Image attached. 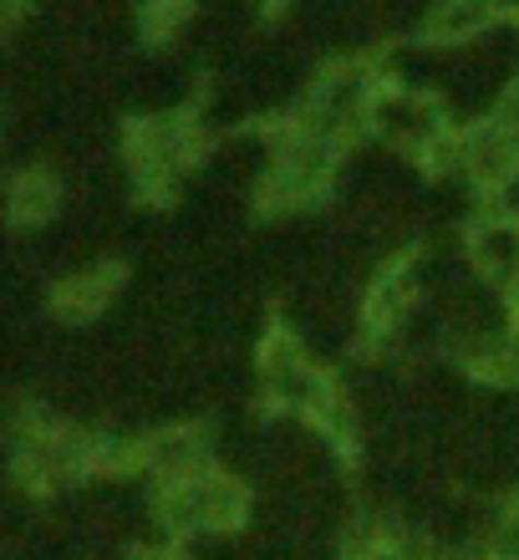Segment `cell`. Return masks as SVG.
Instances as JSON below:
<instances>
[{
    "label": "cell",
    "instance_id": "cell-9",
    "mask_svg": "<svg viewBox=\"0 0 519 560\" xmlns=\"http://www.w3.org/2000/svg\"><path fill=\"white\" fill-rule=\"evenodd\" d=\"M356 560H398V556H387V550H362Z\"/></svg>",
    "mask_w": 519,
    "mask_h": 560
},
{
    "label": "cell",
    "instance_id": "cell-3",
    "mask_svg": "<svg viewBox=\"0 0 519 560\" xmlns=\"http://www.w3.org/2000/svg\"><path fill=\"white\" fill-rule=\"evenodd\" d=\"M367 118H371L377 133L392 138V143H402V148H428V143H438V133H444L438 107H433L423 92H408V88L377 92Z\"/></svg>",
    "mask_w": 519,
    "mask_h": 560
},
{
    "label": "cell",
    "instance_id": "cell-4",
    "mask_svg": "<svg viewBox=\"0 0 519 560\" xmlns=\"http://www.w3.org/2000/svg\"><path fill=\"white\" fill-rule=\"evenodd\" d=\"M474 255H479V266H484V276H489L494 285H505V291L519 285V224L515 220H489L484 224V230L474 235Z\"/></svg>",
    "mask_w": 519,
    "mask_h": 560
},
{
    "label": "cell",
    "instance_id": "cell-6",
    "mask_svg": "<svg viewBox=\"0 0 519 560\" xmlns=\"http://www.w3.org/2000/svg\"><path fill=\"white\" fill-rule=\"evenodd\" d=\"M107 295H113L107 270H87V276H72L57 291V311L67 316V322H87V316H97V311H103Z\"/></svg>",
    "mask_w": 519,
    "mask_h": 560
},
{
    "label": "cell",
    "instance_id": "cell-5",
    "mask_svg": "<svg viewBox=\"0 0 519 560\" xmlns=\"http://www.w3.org/2000/svg\"><path fill=\"white\" fill-rule=\"evenodd\" d=\"M149 464L164 474L168 485H189V479H199V474H204L209 448H204V439H199V433L174 428V433H164V439H153Z\"/></svg>",
    "mask_w": 519,
    "mask_h": 560
},
{
    "label": "cell",
    "instance_id": "cell-1",
    "mask_svg": "<svg viewBox=\"0 0 519 560\" xmlns=\"http://www.w3.org/2000/svg\"><path fill=\"white\" fill-rule=\"evenodd\" d=\"M245 515V494L229 479H189V485H168L164 494V520L178 535H214V530H235Z\"/></svg>",
    "mask_w": 519,
    "mask_h": 560
},
{
    "label": "cell",
    "instance_id": "cell-8",
    "mask_svg": "<svg viewBox=\"0 0 519 560\" xmlns=\"http://www.w3.org/2000/svg\"><path fill=\"white\" fill-rule=\"evenodd\" d=\"M51 205H57L51 178H42V174L15 178V189H11V214H15V220H46V214H51Z\"/></svg>",
    "mask_w": 519,
    "mask_h": 560
},
{
    "label": "cell",
    "instance_id": "cell-2",
    "mask_svg": "<svg viewBox=\"0 0 519 560\" xmlns=\"http://www.w3.org/2000/svg\"><path fill=\"white\" fill-rule=\"evenodd\" d=\"M266 387H270V398L285 402V408H306V413H321V418L337 413L321 368L306 362L296 341H285V337H275L266 347Z\"/></svg>",
    "mask_w": 519,
    "mask_h": 560
},
{
    "label": "cell",
    "instance_id": "cell-7",
    "mask_svg": "<svg viewBox=\"0 0 519 560\" xmlns=\"http://www.w3.org/2000/svg\"><path fill=\"white\" fill-rule=\"evenodd\" d=\"M494 26V11L489 5H444V11L428 15V31L438 36V42H474L479 31Z\"/></svg>",
    "mask_w": 519,
    "mask_h": 560
}]
</instances>
